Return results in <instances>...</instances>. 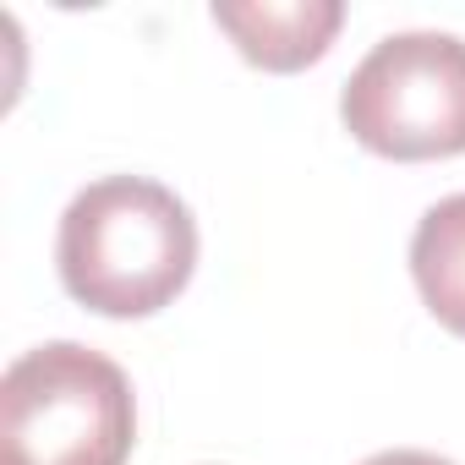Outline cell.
Listing matches in <instances>:
<instances>
[{
  "label": "cell",
  "mask_w": 465,
  "mask_h": 465,
  "mask_svg": "<svg viewBox=\"0 0 465 465\" xmlns=\"http://www.w3.org/2000/svg\"><path fill=\"white\" fill-rule=\"evenodd\" d=\"M361 465H454V460L427 454V449H383V454H372V460H361Z\"/></svg>",
  "instance_id": "8992f818"
},
{
  "label": "cell",
  "mask_w": 465,
  "mask_h": 465,
  "mask_svg": "<svg viewBox=\"0 0 465 465\" xmlns=\"http://www.w3.org/2000/svg\"><path fill=\"white\" fill-rule=\"evenodd\" d=\"M411 274L427 312L465 340V192L432 203L411 236Z\"/></svg>",
  "instance_id": "5b68a950"
},
{
  "label": "cell",
  "mask_w": 465,
  "mask_h": 465,
  "mask_svg": "<svg viewBox=\"0 0 465 465\" xmlns=\"http://www.w3.org/2000/svg\"><path fill=\"white\" fill-rule=\"evenodd\" d=\"M55 263L61 285L88 312L153 318L197 269V219L164 181L104 175L66 203Z\"/></svg>",
  "instance_id": "6da1fadb"
},
{
  "label": "cell",
  "mask_w": 465,
  "mask_h": 465,
  "mask_svg": "<svg viewBox=\"0 0 465 465\" xmlns=\"http://www.w3.org/2000/svg\"><path fill=\"white\" fill-rule=\"evenodd\" d=\"M132 443V378L77 340L34 345L0 378V465H126Z\"/></svg>",
  "instance_id": "7a4b0ae2"
},
{
  "label": "cell",
  "mask_w": 465,
  "mask_h": 465,
  "mask_svg": "<svg viewBox=\"0 0 465 465\" xmlns=\"http://www.w3.org/2000/svg\"><path fill=\"white\" fill-rule=\"evenodd\" d=\"M340 121L383 159L465 153V39L438 28L378 39L340 88Z\"/></svg>",
  "instance_id": "3957f363"
},
{
  "label": "cell",
  "mask_w": 465,
  "mask_h": 465,
  "mask_svg": "<svg viewBox=\"0 0 465 465\" xmlns=\"http://www.w3.org/2000/svg\"><path fill=\"white\" fill-rule=\"evenodd\" d=\"M213 23L263 72H302L329 55L345 6L340 0H213Z\"/></svg>",
  "instance_id": "277c9868"
}]
</instances>
